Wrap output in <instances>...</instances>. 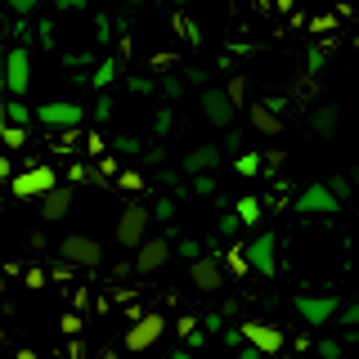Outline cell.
<instances>
[{"instance_id":"4fadbf2b","label":"cell","mask_w":359,"mask_h":359,"mask_svg":"<svg viewBox=\"0 0 359 359\" xmlns=\"http://www.w3.org/2000/svg\"><path fill=\"white\" fill-rule=\"evenodd\" d=\"M189 283H194L198 292H220V283H224V265H220V256H202V261L189 265Z\"/></svg>"},{"instance_id":"6da1fadb","label":"cell","mask_w":359,"mask_h":359,"mask_svg":"<svg viewBox=\"0 0 359 359\" xmlns=\"http://www.w3.org/2000/svg\"><path fill=\"white\" fill-rule=\"evenodd\" d=\"M346 301L332 297V292H301V297H292V310H297V319L306 323V328H328V323L341 314Z\"/></svg>"},{"instance_id":"8fae6325","label":"cell","mask_w":359,"mask_h":359,"mask_svg":"<svg viewBox=\"0 0 359 359\" xmlns=\"http://www.w3.org/2000/svg\"><path fill=\"white\" fill-rule=\"evenodd\" d=\"M220 157H224V144H198V149H189L184 157H180V171H184L189 180H194V175H211L220 166Z\"/></svg>"},{"instance_id":"03108f58","label":"cell","mask_w":359,"mask_h":359,"mask_svg":"<svg viewBox=\"0 0 359 359\" xmlns=\"http://www.w3.org/2000/svg\"><path fill=\"white\" fill-rule=\"evenodd\" d=\"M355 269H359V243H355Z\"/></svg>"},{"instance_id":"c3c4849f","label":"cell","mask_w":359,"mask_h":359,"mask_svg":"<svg viewBox=\"0 0 359 359\" xmlns=\"http://www.w3.org/2000/svg\"><path fill=\"white\" fill-rule=\"evenodd\" d=\"M59 328H63L67 337H76V332H81V314H63V323H59Z\"/></svg>"},{"instance_id":"8992f818","label":"cell","mask_w":359,"mask_h":359,"mask_svg":"<svg viewBox=\"0 0 359 359\" xmlns=\"http://www.w3.org/2000/svg\"><path fill=\"white\" fill-rule=\"evenodd\" d=\"M247 261L261 278H278V233L274 229H261L252 243H247Z\"/></svg>"},{"instance_id":"1f68e13d","label":"cell","mask_w":359,"mask_h":359,"mask_svg":"<svg viewBox=\"0 0 359 359\" xmlns=\"http://www.w3.org/2000/svg\"><path fill=\"white\" fill-rule=\"evenodd\" d=\"M162 95H166V99H171V104H175V99H184V76H175V72H166V76H162Z\"/></svg>"},{"instance_id":"9f6ffc18","label":"cell","mask_w":359,"mask_h":359,"mask_svg":"<svg viewBox=\"0 0 359 359\" xmlns=\"http://www.w3.org/2000/svg\"><path fill=\"white\" fill-rule=\"evenodd\" d=\"M95 32H99V41H108V14H95Z\"/></svg>"},{"instance_id":"4dcf8cb0","label":"cell","mask_w":359,"mask_h":359,"mask_svg":"<svg viewBox=\"0 0 359 359\" xmlns=\"http://www.w3.org/2000/svg\"><path fill=\"white\" fill-rule=\"evenodd\" d=\"M144 184H149V180H144L140 171H121V175H117V189H121V194H140Z\"/></svg>"},{"instance_id":"9a60e30c","label":"cell","mask_w":359,"mask_h":359,"mask_svg":"<svg viewBox=\"0 0 359 359\" xmlns=\"http://www.w3.org/2000/svg\"><path fill=\"white\" fill-rule=\"evenodd\" d=\"M72 194H76V189L72 184H59V189H54V194H45L41 198V207H36V216L41 220H63V216H72Z\"/></svg>"},{"instance_id":"44dd1931","label":"cell","mask_w":359,"mask_h":359,"mask_svg":"<svg viewBox=\"0 0 359 359\" xmlns=\"http://www.w3.org/2000/svg\"><path fill=\"white\" fill-rule=\"evenodd\" d=\"M233 211H238V220H243V224H261V220H265L261 198H252V194H243L238 202H233Z\"/></svg>"},{"instance_id":"f35d334b","label":"cell","mask_w":359,"mask_h":359,"mask_svg":"<svg viewBox=\"0 0 359 359\" xmlns=\"http://www.w3.org/2000/svg\"><path fill=\"white\" fill-rule=\"evenodd\" d=\"M22 283H27V287H45V283H50V274H45L41 265H32V269H22Z\"/></svg>"},{"instance_id":"7c38bea8","label":"cell","mask_w":359,"mask_h":359,"mask_svg":"<svg viewBox=\"0 0 359 359\" xmlns=\"http://www.w3.org/2000/svg\"><path fill=\"white\" fill-rule=\"evenodd\" d=\"M162 332H166V319H162V314H144V319H135V323H130V332H126V351H130V355L149 351V346H153Z\"/></svg>"},{"instance_id":"cb8c5ba5","label":"cell","mask_w":359,"mask_h":359,"mask_svg":"<svg viewBox=\"0 0 359 359\" xmlns=\"http://www.w3.org/2000/svg\"><path fill=\"white\" fill-rule=\"evenodd\" d=\"M180 175H184V171H175V166H162V171H157L153 180H157V184H162V189H166L171 198H184L189 189H184V180H180Z\"/></svg>"},{"instance_id":"7a4b0ae2","label":"cell","mask_w":359,"mask_h":359,"mask_svg":"<svg viewBox=\"0 0 359 359\" xmlns=\"http://www.w3.org/2000/svg\"><path fill=\"white\" fill-rule=\"evenodd\" d=\"M149 220H153V207H144L140 198H130L126 207H121V216H117V243L140 252V247L149 243Z\"/></svg>"},{"instance_id":"f546056e","label":"cell","mask_w":359,"mask_h":359,"mask_svg":"<svg viewBox=\"0 0 359 359\" xmlns=\"http://www.w3.org/2000/svg\"><path fill=\"white\" fill-rule=\"evenodd\" d=\"M175 252H180V261H189V265L207 256V252H202V243H198V238H180V247H175Z\"/></svg>"},{"instance_id":"9c48e42d","label":"cell","mask_w":359,"mask_h":359,"mask_svg":"<svg viewBox=\"0 0 359 359\" xmlns=\"http://www.w3.org/2000/svg\"><path fill=\"white\" fill-rule=\"evenodd\" d=\"M5 90H9V99H22L32 90V54H27V45H14V50L5 54Z\"/></svg>"},{"instance_id":"836d02e7","label":"cell","mask_w":359,"mask_h":359,"mask_svg":"<svg viewBox=\"0 0 359 359\" xmlns=\"http://www.w3.org/2000/svg\"><path fill=\"white\" fill-rule=\"evenodd\" d=\"M112 149H117V153H126V157H140V153H144V144L135 140V135H121V140H112Z\"/></svg>"},{"instance_id":"e7e4bbea","label":"cell","mask_w":359,"mask_h":359,"mask_svg":"<svg viewBox=\"0 0 359 359\" xmlns=\"http://www.w3.org/2000/svg\"><path fill=\"white\" fill-rule=\"evenodd\" d=\"M351 180H355V189H359V166H355V171H351Z\"/></svg>"},{"instance_id":"2e32d148","label":"cell","mask_w":359,"mask_h":359,"mask_svg":"<svg viewBox=\"0 0 359 359\" xmlns=\"http://www.w3.org/2000/svg\"><path fill=\"white\" fill-rule=\"evenodd\" d=\"M247 121H252V130L265 135V140H278V135H283V117H278L269 104H252L247 108Z\"/></svg>"},{"instance_id":"91938a15","label":"cell","mask_w":359,"mask_h":359,"mask_svg":"<svg viewBox=\"0 0 359 359\" xmlns=\"http://www.w3.org/2000/svg\"><path fill=\"white\" fill-rule=\"evenodd\" d=\"M341 346H359V328H346L341 332Z\"/></svg>"},{"instance_id":"3957f363","label":"cell","mask_w":359,"mask_h":359,"mask_svg":"<svg viewBox=\"0 0 359 359\" xmlns=\"http://www.w3.org/2000/svg\"><path fill=\"white\" fill-rule=\"evenodd\" d=\"M81 121H86V108L81 104H72V99H50V104H41L36 108V126L45 130H81Z\"/></svg>"},{"instance_id":"74e56055","label":"cell","mask_w":359,"mask_h":359,"mask_svg":"<svg viewBox=\"0 0 359 359\" xmlns=\"http://www.w3.org/2000/svg\"><path fill=\"white\" fill-rule=\"evenodd\" d=\"M189 189L202 194V198H211V194H216V171H211V175H194V184H189Z\"/></svg>"},{"instance_id":"816d5d0a","label":"cell","mask_w":359,"mask_h":359,"mask_svg":"<svg viewBox=\"0 0 359 359\" xmlns=\"http://www.w3.org/2000/svg\"><path fill=\"white\" fill-rule=\"evenodd\" d=\"M9 36H14V41L27 36V18H14V22H9Z\"/></svg>"},{"instance_id":"f5cc1de1","label":"cell","mask_w":359,"mask_h":359,"mask_svg":"<svg viewBox=\"0 0 359 359\" xmlns=\"http://www.w3.org/2000/svg\"><path fill=\"white\" fill-rule=\"evenodd\" d=\"M202 328H207V332H224V319H220V314H207V319H202Z\"/></svg>"},{"instance_id":"30bf717a","label":"cell","mask_w":359,"mask_h":359,"mask_svg":"<svg viewBox=\"0 0 359 359\" xmlns=\"http://www.w3.org/2000/svg\"><path fill=\"white\" fill-rule=\"evenodd\" d=\"M243 337H247V346H256L261 355H278V351L287 346L283 328H274V323H261V319H247V323H243Z\"/></svg>"},{"instance_id":"ba28073f","label":"cell","mask_w":359,"mask_h":359,"mask_svg":"<svg viewBox=\"0 0 359 359\" xmlns=\"http://www.w3.org/2000/svg\"><path fill=\"white\" fill-rule=\"evenodd\" d=\"M59 256L67 265H76V269H95V265H104V247H99L90 233H67V238L59 243Z\"/></svg>"},{"instance_id":"ffe728a7","label":"cell","mask_w":359,"mask_h":359,"mask_svg":"<svg viewBox=\"0 0 359 359\" xmlns=\"http://www.w3.org/2000/svg\"><path fill=\"white\" fill-rule=\"evenodd\" d=\"M117 72H121V63H117V59H104V63H95V76H90L95 95H108V86L117 81Z\"/></svg>"},{"instance_id":"db71d44e","label":"cell","mask_w":359,"mask_h":359,"mask_svg":"<svg viewBox=\"0 0 359 359\" xmlns=\"http://www.w3.org/2000/svg\"><path fill=\"white\" fill-rule=\"evenodd\" d=\"M184 346H189V351H202V346H207V332H202V328H198L194 337H184Z\"/></svg>"},{"instance_id":"d6a6232c","label":"cell","mask_w":359,"mask_h":359,"mask_svg":"<svg viewBox=\"0 0 359 359\" xmlns=\"http://www.w3.org/2000/svg\"><path fill=\"white\" fill-rule=\"evenodd\" d=\"M328 189L337 194V202H346V198L355 194V180L351 175H328Z\"/></svg>"},{"instance_id":"7bdbcfd3","label":"cell","mask_w":359,"mask_h":359,"mask_svg":"<svg viewBox=\"0 0 359 359\" xmlns=\"http://www.w3.org/2000/svg\"><path fill=\"white\" fill-rule=\"evenodd\" d=\"M95 59L90 54H81V50H72V54H63V67H90Z\"/></svg>"},{"instance_id":"6125c7cd","label":"cell","mask_w":359,"mask_h":359,"mask_svg":"<svg viewBox=\"0 0 359 359\" xmlns=\"http://www.w3.org/2000/svg\"><path fill=\"white\" fill-rule=\"evenodd\" d=\"M171 359H194V351H189V346H184V351H175Z\"/></svg>"},{"instance_id":"7402d4cb","label":"cell","mask_w":359,"mask_h":359,"mask_svg":"<svg viewBox=\"0 0 359 359\" xmlns=\"http://www.w3.org/2000/svg\"><path fill=\"white\" fill-rule=\"evenodd\" d=\"M5 121H9V126H36V108H27L22 99H9V104H5Z\"/></svg>"},{"instance_id":"680465c9","label":"cell","mask_w":359,"mask_h":359,"mask_svg":"<svg viewBox=\"0 0 359 359\" xmlns=\"http://www.w3.org/2000/svg\"><path fill=\"white\" fill-rule=\"evenodd\" d=\"M261 104H269V108L278 112V117H283V112H287V99H278V95H274V99H261Z\"/></svg>"},{"instance_id":"52a82bcc","label":"cell","mask_w":359,"mask_h":359,"mask_svg":"<svg viewBox=\"0 0 359 359\" xmlns=\"http://www.w3.org/2000/svg\"><path fill=\"white\" fill-rule=\"evenodd\" d=\"M198 104H202V117H207L216 130H233V117H238V108H233V99L224 95V86H207V90L198 95Z\"/></svg>"},{"instance_id":"ee69618b","label":"cell","mask_w":359,"mask_h":359,"mask_svg":"<svg viewBox=\"0 0 359 359\" xmlns=\"http://www.w3.org/2000/svg\"><path fill=\"white\" fill-rule=\"evenodd\" d=\"M86 149L95 153V157H108V144H104V135H86Z\"/></svg>"},{"instance_id":"11a10c76","label":"cell","mask_w":359,"mask_h":359,"mask_svg":"<svg viewBox=\"0 0 359 359\" xmlns=\"http://www.w3.org/2000/svg\"><path fill=\"white\" fill-rule=\"evenodd\" d=\"M144 162H149V166H157V171H162V162H166V153H162V149H149V153H144Z\"/></svg>"},{"instance_id":"6f0895ef","label":"cell","mask_w":359,"mask_h":359,"mask_svg":"<svg viewBox=\"0 0 359 359\" xmlns=\"http://www.w3.org/2000/svg\"><path fill=\"white\" fill-rule=\"evenodd\" d=\"M184 76H189V81H194V86H202V90H207V72H198V67H189Z\"/></svg>"},{"instance_id":"5b68a950","label":"cell","mask_w":359,"mask_h":359,"mask_svg":"<svg viewBox=\"0 0 359 359\" xmlns=\"http://www.w3.org/2000/svg\"><path fill=\"white\" fill-rule=\"evenodd\" d=\"M59 189V171L54 166H27V171H18L14 180H9V194L14 198H45V194H54Z\"/></svg>"},{"instance_id":"d4e9b609","label":"cell","mask_w":359,"mask_h":359,"mask_svg":"<svg viewBox=\"0 0 359 359\" xmlns=\"http://www.w3.org/2000/svg\"><path fill=\"white\" fill-rule=\"evenodd\" d=\"M0 140H5V149L9 153H18V149H27V140H32V126H0Z\"/></svg>"},{"instance_id":"bcb514c9","label":"cell","mask_w":359,"mask_h":359,"mask_svg":"<svg viewBox=\"0 0 359 359\" xmlns=\"http://www.w3.org/2000/svg\"><path fill=\"white\" fill-rule=\"evenodd\" d=\"M130 95H153V81H149V76H130Z\"/></svg>"},{"instance_id":"603a6c76","label":"cell","mask_w":359,"mask_h":359,"mask_svg":"<svg viewBox=\"0 0 359 359\" xmlns=\"http://www.w3.org/2000/svg\"><path fill=\"white\" fill-rule=\"evenodd\" d=\"M63 184H104V180H99V171H95V166H90V162H72V166H67V175H63Z\"/></svg>"},{"instance_id":"ac0fdd59","label":"cell","mask_w":359,"mask_h":359,"mask_svg":"<svg viewBox=\"0 0 359 359\" xmlns=\"http://www.w3.org/2000/svg\"><path fill=\"white\" fill-rule=\"evenodd\" d=\"M220 265H224V274H233V278H247V274H252V261H247V243H233V247H224V252H220Z\"/></svg>"},{"instance_id":"4316f807","label":"cell","mask_w":359,"mask_h":359,"mask_svg":"<svg viewBox=\"0 0 359 359\" xmlns=\"http://www.w3.org/2000/svg\"><path fill=\"white\" fill-rule=\"evenodd\" d=\"M175 211H180V202H175L171 194H166V198H157V202H153V220H162V224H166V220H175Z\"/></svg>"},{"instance_id":"f6af8a7d","label":"cell","mask_w":359,"mask_h":359,"mask_svg":"<svg viewBox=\"0 0 359 359\" xmlns=\"http://www.w3.org/2000/svg\"><path fill=\"white\" fill-rule=\"evenodd\" d=\"M175 332H180V337H194V332H198V319H194V314H180Z\"/></svg>"},{"instance_id":"8d00e7d4","label":"cell","mask_w":359,"mask_h":359,"mask_svg":"<svg viewBox=\"0 0 359 359\" xmlns=\"http://www.w3.org/2000/svg\"><path fill=\"white\" fill-rule=\"evenodd\" d=\"M90 117H95L99 126H104V121L112 117V95H99V99H95V108H90Z\"/></svg>"},{"instance_id":"94428289","label":"cell","mask_w":359,"mask_h":359,"mask_svg":"<svg viewBox=\"0 0 359 359\" xmlns=\"http://www.w3.org/2000/svg\"><path fill=\"white\" fill-rule=\"evenodd\" d=\"M238 359H265V355L256 351V346H243V351H238Z\"/></svg>"},{"instance_id":"d6986e66","label":"cell","mask_w":359,"mask_h":359,"mask_svg":"<svg viewBox=\"0 0 359 359\" xmlns=\"http://www.w3.org/2000/svg\"><path fill=\"white\" fill-rule=\"evenodd\" d=\"M224 95L233 99V108H238V112L252 108V86H247L243 72H229V76H224Z\"/></svg>"},{"instance_id":"484cf974","label":"cell","mask_w":359,"mask_h":359,"mask_svg":"<svg viewBox=\"0 0 359 359\" xmlns=\"http://www.w3.org/2000/svg\"><path fill=\"white\" fill-rule=\"evenodd\" d=\"M233 171H238V175H261L265 171V157L261 153H238V157H233Z\"/></svg>"},{"instance_id":"b9f144b4","label":"cell","mask_w":359,"mask_h":359,"mask_svg":"<svg viewBox=\"0 0 359 359\" xmlns=\"http://www.w3.org/2000/svg\"><path fill=\"white\" fill-rule=\"evenodd\" d=\"M319 67H323V50H319V45H310V54H306V72H310V76H319Z\"/></svg>"},{"instance_id":"e575fe53","label":"cell","mask_w":359,"mask_h":359,"mask_svg":"<svg viewBox=\"0 0 359 359\" xmlns=\"http://www.w3.org/2000/svg\"><path fill=\"white\" fill-rule=\"evenodd\" d=\"M341 351H346L341 337H323L319 341V359H341Z\"/></svg>"},{"instance_id":"f1b7e54d","label":"cell","mask_w":359,"mask_h":359,"mask_svg":"<svg viewBox=\"0 0 359 359\" xmlns=\"http://www.w3.org/2000/svg\"><path fill=\"white\" fill-rule=\"evenodd\" d=\"M238 229H243L238 211H224V216L216 220V233H220V238H233V233H238Z\"/></svg>"},{"instance_id":"5bb4252c","label":"cell","mask_w":359,"mask_h":359,"mask_svg":"<svg viewBox=\"0 0 359 359\" xmlns=\"http://www.w3.org/2000/svg\"><path fill=\"white\" fill-rule=\"evenodd\" d=\"M171 252H175L171 238H149L140 252H135V269H140V274H157V269L171 261Z\"/></svg>"},{"instance_id":"ab89813d","label":"cell","mask_w":359,"mask_h":359,"mask_svg":"<svg viewBox=\"0 0 359 359\" xmlns=\"http://www.w3.org/2000/svg\"><path fill=\"white\" fill-rule=\"evenodd\" d=\"M171 22H175V32H180V36H184V41H198V27H194V18H184V14H175Z\"/></svg>"},{"instance_id":"d590c367","label":"cell","mask_w":359,"mask_h":359,"mask_svg":"<svg viewBox=\"0 0 359 359\" xmlns=\"http://www.w3.org/2000/svg\"><path fill=\"white\" fill-rule=\"evenodd\" d=\"M337 323H341V328H359V301H346L341 314H337Z\"/></svg>"},{"instance_id":"e0dca14e","label":"cell","mask_w":359,"mask_h":359,"mask_svg":"<svg viewBox=\"0 0 359 359\" xmlns=\"http://www.w3.org/2000/svg\"><path fill=\"white\" fill-rule=\"evenodd\" d=\"M337 126H341V108H337V104H314V108H310V130H314V135L332 140Z\"/></svg>"},{"instance_id":"277c9868","label":"cell","mask_w":359,"mask_h":359,"mask_svg":"<svg viewBox=\"0 0 359 359\" xmlns=\"http://www.w3.org/2000/svg\"><path fill=\"white\" fill-rule=\"evenodd\" d=\"M292 211H297V216H337L341 202H337V194L328 189V180H314V184H306L292 198Z\"/></svg>"},{"instance_id":"681fc988","label":"cell","mask_w":359,"mask_h":359,"mask_svg":"<svg viewBox=\"0 0 359 359\" xmlns=\"http://www.w3.org/2000/svg\"><path fill=\"white\" fill-rule=\"evenodd\" d=\"M9 9H14V14H18V18H27V14H32V9H36V0H9Z\"/></svg>"},{"instance_id":"60d3db41","label":"cell","mask_w":359,"mask_h":359,"mask_svg":"<svg viewBox=\"0 0 359 359\" xmlns=\"http://www.w3.org/2000/svg\"><path fill=\"white\" fill-rule=\"evenodd\" d=\"M224 346H229V351H243V346H247V337H243V323H238V328H224Z\"/></svg>"},{"instance_id":"83f0119b","label":"cell","mask_w":359,"mask_h":359,"mask_svg":"<svg viewBox=\"0 0 359 359\" xmlns=\"http://www.w3.org/2000/svg\"><path fill=\"white\" fill-rule=\"evenodd\" d=\"M175 126V108H157V117H153V135L162 140V135H171Z\"/></svg>"},{"instance_id":"be15d7a7","label":"cell","mask_w":359,"mask_h":359,"mask_svg":"<svg viewBox=\"0 0 359 359\" xmlns=\"http://www.w3.org/2000/svg\"><path fill=\"white\" fill-rule=\"evenodd\" d=\"M14 359H36V355H32V351H18V355H14Z\"/></svg>"},{"instance_id":"7dc6e473","label":"cell","mask_w":359,"mask_h":359,"mask_svg":"<svg viewBox=\"0 0 359 359\" xmlns=\"http://www.w3.org/2000/svg\"><path fill=\"white\" fill-rule=\"evenodd\" d=\"M72 269H76V265H67V261H59V265L50 269V278H54V283H67V278H72Z\"/></svg>"},{"instance_id":"f907efd6","label":"cell","mask_w":359,"mask_h":359,"mask_svg":"<svg viewBox=\"0 0 359 359\" xmlns=\"http://www.w3.org/2000/svg\"><path fill=\"white\" fill-rule=\"evenodd\" d=\"M224 149H229V153L243 149V130H224Z\"/></svg>"}]
</instances>
